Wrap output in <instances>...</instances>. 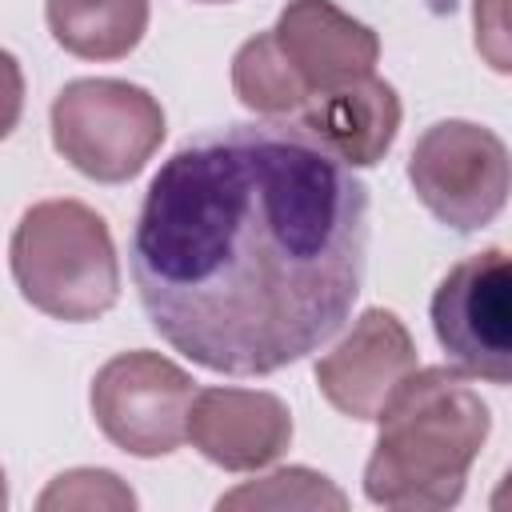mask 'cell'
I'll list each match as a JSON object with an SVG mask.
<instances>
[{
	"instance_id": "cell-1",
	"label": "cell",
	"mask_w": 512,
	"mask_h": 512,
	"mask_svg": "<svg viewBox=\"0 0 512 512\" xmlns=\"http://www.w3.org/2000/svg\"><path fill=\"white\" fill-rule=\"evenodd\" d=\"M368 188L304 124L200 132L152 176L128 248L152 328L224 376L328 344L364 284Z\"/></svg>"
},
{
	"instance_id": "cell-2",
	"label": "cell",
	"mask_w": 512,
	"mask_h": 512,
	"mask_svg": "<svg viewBox=\"0 0 512 512\" xmlns=\"http://www.w3.org/2000/svg\"><path fill=\"white\" fill-rule=\"evenodd\" d=\"M376 420L380 436L364 464V496L408 512L452 508L492 424L480 392L452 368H420L388 396Z\"/></svg>"
},
{
	"instance_id": "cell-3",
	"label": "cell",
	"mask_w": 512,
	"mask_h": 512,
	"mask_svg": "<svg viewBox=\"0 0 512 512\" xmlns=\"http://www.w3.org/2000/svg\"><path fill=\"white\" fill-rule=\"evenodd\" d=\"M20 296L52 320H96L120 296V264L108 224L80 200H40L12 232Z\"/></svg>"
},
{
	"instance_id": "cell-4",
	"label": "cell",
	"mask_w": 512,
	"mask_h": 512,
	"mask_svg": "<svg viewBox=\"0 0 512 512\" xmlns=\"http://www.w3.org/2000/svg\"><path fill=\"white\" fill-rule=\"evenodd\" d=\"M164 140V108L128 80H72L52 100L56 152L100 184L132 180Z\"/></svg>"
},
{
	"instance_id": "cell-5",
	"label": "cell",
	"mask_w": 512,
	"mask_h": 512,
	"mask_svg": "<svg viewBox=\"0 0 512 512\" xmlns=\"http://www.w3.org/2000/svg\"><path fill=\"white\" fill-rule=\"evenodd\" d=\"M408 180L440 224L476 232L492 224L512 196V156L492 128L440 120L416 140Z\"/></svg>"
},
{
	"instance_id": "cell-6",
	"label": "cell",
	"mask_w": 512,
	"mask_h": 512,
	"mask_svg": "<svg viewBox=\"0 0 512 512\" xmlns=\"http://www.w3.org/2000/svg\"><path fill=\"white\" fill-rule=\"evenodd\" d=\"M432 332L448 360L492 384H512V252L484 248L448 268L432 292Z\"/></svg>"
},
{
	"instance_id": "cell-7",
	"label": "cell",
	"mask_w": 512,
	"mask_h": 512,
	"mask_svg": "<svg viewBox=\"0 0 512 512\" xmlns=\"http://www.w3.org/2000/svg\"><path fill=\"white\" fill-rule=\"evenodd\" d=\"M196 384L160 352H120L92 380V416L128 456H168L188 440Z\"/></svg>"
},
{
	"instance_id": "cell-8",
	"label": "cell",
	"mask_w": 512,
	"mask_h": 512,
	"mask_svg": "<svg viewBox=\"0 0 512 512\" xmlns=\"http://www.w3.org/2000/svg\"><path fill=\"white\" fill-rule=\"evenodd\" d=\"M416 372L408 328L388 308H368L352 332L316 364V384L328 404L352 420H376L388 396Z\"/></svg>"
},
{
	"instance_id": "cell-9",
	"label": "cell",
	"mask_w": 512,
	"mask_h": 512,
	"mask_svg": "<svg viewBox=\"0 0 512 512\" xmlns=\"http://www.w3.org/2000/svg\"><path fill=\"white\" fill-rule=\"evenodd\" d=\"M188 440L204 460L228 472H256L288 448L292 416L272 392L204 388L192 404Z\"/></svg>"
},
{
	"instance_id": "cell-10",
	"label": "cell",
	"mask_w": 512,
	"mask_h": 512,
	"mask_svg": "<svg viewBox=\"0 0 512 512\" xmlns=\"http://www.w3.org/2000/svg\"><path fill=\"white\" fill-rule=\"evenodd\" d=\"M272 32L288 64L312 88V96L372 76L380 56L376 32L340 12L332 0H292Z\"/></svg>"
},
{
	"instance_id": "cell-11",
	"label": "cell",
	"mask_w": 512,
	"mask_h": 512,
	"mask_svg": "<svg viewBox=\"0 0 512 512\" xmlns=\"http://www.w3.org/2000/svg\"><path fill=\"white\" fill-rule=\"evenodd\" d=\"M300 124L320 144H328L344 164L372 168L376 160H384V152L396 140L400 96L388 80L364 76V80L312 96L308 108L300 112Z\"/></svg>"
},
{
	"instance_id": "cell-12",
	"label": "cell",
	"mask_w": 512,
	"mask_h": 512,
	"mask_svg": "<svg viewBox=\"0 0 512 512\" xmlns=\"http://www.w3.org/2000/svg\"><path fill=\"white\" fill-rule=\"evenodd\" d=\"M52 40L84 60L128 56L148 28V0H44Z\"/></svg>"
},
{
	"instance_id": "cell-13",
	"label": "cell",
	"mask_w": 512,
	"mask_h": 512,
	"mask_svg": "<svg viewBox=\"0 0 512 512\" xmlns=\"http://www.w3.org/2000/svg\"><path fill=\"white\" fill-rule=\"evenodd\" d=\"M232 88L240 104L260 116H292L312 100V88L280 52L276 32H260L240 44V52L232 56Z\"/></svg>"
},
{
	"instance_id": "cell-14",
	"label": "cell",
	"mask_w": 512,
	"mask_h": 512,
	"mask_svg": "<svg viewBox=\"0 0 512 512\" xmlns=\"http://www.w3.org/2000/svg\"><path fill=\"white\" fill-rule=\"evenodd\" d=\"M348 496L312 468H276L236 492L220 496V508H344Z\"/></svg>"
},
{
	"instance_id": "cell-15",
	"label": "cell",
	"mask_w": 512,
	"mask_h": 512,
	"mask_svg": "<svg viewBox=\"0 0 512 512\" xmlns=\"http://www.w3.org/2000/svg\"><path fill=\"white\" fill-rule=\"evenodd\" d=\"M40 512H64V508H136V496L120 484L116 472L104 468H72L64 476H56L40 500Z\"/></svg>"
},
{
	"instance_id": "cell-16",
	"label": "cell",
	"mask_w": 512,
	"mask_h": 512,
	"mask_svg": "<svg viewBox=\"0 0 512 512\" xmlns=\"http://www.w3.org/2000/svg\"><path fill=\"white\" fill-rule=\"evenodd\" d=\"M476 52L488 68L512 76V0H476L472 4Z\"/></svg>"
},
{
	"instance_id": "cell-17",
	"label": "cell",
	"mask_w": 512,
	"mask_h": 512,
	"mask_svg": "<svg viewBox=\"0 0 512 512\" xmlns=\"http://www.w3.org/2000/svg\"><path fill=\"white\" fill-rule=\"evenodd\" d=\"M492 508H496V512H512V468H508V476L500 480V488L492 492Z\"/></svg>"
},
{
	"instance_id": "cell-18",
	"label": "cell",
	"mask_w": 512,
	"mask_h": 512,
	"mask_svg": "<svg viewBox=\"0 0 512 512\" xmlns=\"http://www.w3.org/2000/svg\"><path fill=\"white\" fill-rule=\"evenodd\" d=\"M204 4H220V0H204Z\"/></svg>"
}]
</instances>
